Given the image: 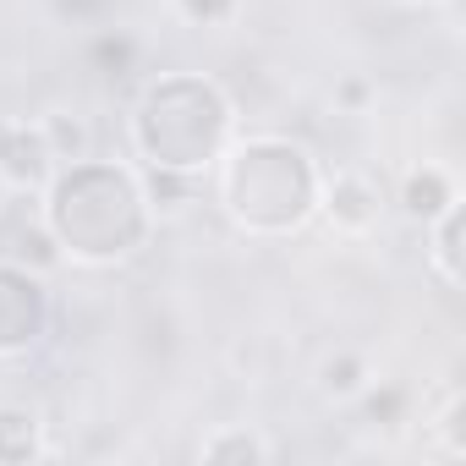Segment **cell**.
<instances>
[{
	"instance_id": "52a82bcc",
	"label": "cell",
	"mask_w": 466,
	"mask_h": 466,
	"mask_svg": "<svg viewBox=\"0 0 466 466\" xmlns=\"http://www.w3.org/2000/svg\"><path fill=\"white\" fill-rule=\"evenodd\" d=\"M0 258H12V264H23V269H39V275H56V269L66 264L34 198L0 214Z\"/></svg>"
},
{
	"instance_id": "7c38bea8",
	"label": "cell",
	"mask_w": 466,
	"mask_h": 466,
	"mask_svg": "<svg viewBox=\"0 0 466 466\" xmlns=\"http://www.w3.org/2000/svg\"><path fill=\"white\" fill-rule=\"evenodd\" d=\"M275 455H280L275 439L258 433L253 422H225V428L203 433V444H198V461H214V466H264Z\"/></svg>"
},
{
	"instance_id": "e0dca14e",
	"label": "cell",
	"mask_w": 466,
	"mask_h": 466,
	"mask_svg": "<svg viewBox=\"0 0 466 466\" xmlns=\"http://www.w3.org/2000/svg\"><path fill=\"white\" fill-rule=\"evenodd\" d=\"M351 406L362 411L368 428H400L406 422V406H411V390L406 384H390V379H373Z\"/></svg>"
},
{
	"instance_id": "ac0fdd59",
	"label": "cell",
	"mask_w": 466,
	"mask_h": 466,
	"mask_svg": "<svg viewBox=\"0 0 466 466\" xmlns=\"http://www.w3.org/2000/svg\"><path fill=\"white\" fill-rule=\"evenodd\" d=\"M170 12L198 34H225L242 23V0H170Z\"/></svg>"
},
{
	"instance_id": "2e32d148",
	"label": "cell",
	"mask_w": 466,
	"mask_h": 466,
	"mask_svg": "<svg viewBox=\"0 0 466 466\" xmlns=\"http://www.w3.org/2000/svg\"><path fill=\"white\" fill-rule=\"evenodd\" d=\"M428 439H433L439 455L466 461V395H461L455 384L439 390V406H433V417H428Z\"/></svg>"
},
{
	"instance_id": "44dd1931",
	"label": "cell",
	"mask_w": 466,
	"mask_h": 466,
	"mask_svg": "<svg viewBox=\"0 0 466 466\" xmlns=\"http://www.w3.org/2000/svg\"><path fill=\"white\" fill-rule=\"evenodd\" d=\"M0 198H6V187H0Z\"/></svg>"
},
{
	"instance_id": "277c9868",
	"label": "cell",
	"mask_w": 466,
	"mask_h": 466,
	"mask_svg": "<svg viewBox=\"0 0 466 466\" xmlns=\"http://www.w3.org/2000/svg\"><path fill=\"white\" fill-rule=\"evenodd\" d=\"M50 329H56L50 275L0 258V368L39 357L45 340H50Z\"/></svg>"
},
{
	"instance_id": "8992f818",
	"label": "cell",
	"mask_w": 466,
	"mask_h": 466,
	"mask_svg": "<svg viewBox=\"0 0 466 466\" xmlns=\"http://www.w3.org/2000/svg\"><path fill=\"white\" fill-rule=\"evenodd\" d=\"M56 176V154L39 132V121H6L0 127V187L6 198H39Z\"/></svg>"
},
{
	"instance_id": "30bf717a",
	"label": "cell",
	"mask_w": 466,
	"mask_h": 466,
	"mask_svg": "<svg viewBox=\"0 0 466 466\" xmlns=\"http://www.w3.org/2000/svg\"><path fill=\"white\" fill-rule=\"evenodd\" d=\"M455 198H461L455 176H450L444 165H433V159L411 165V170L400 176V187H395V208H400L411 225H428V219H433V214H444Z\"/></svg>"
},
{
	"instance_id": "d6986e66",
	"label": "cell",
	"mask_w": 466,
	"mask_h": 466,
	"mask_svg": "<svg viewBox=\"0 0 466 466\" xmlns=\"http://www.w3.org/2000/svg\"><path fill=\"white\" fill-rule=\"evenodd\" d=\"M329 99H335V110H340V116H368V105H373V83H368L362 72H346V77L335 83V94H329Z\"/></svg>"
},
{
	"instance_id": "ba28073f",
	"label": "cell",
	"mask_w": 466,
	"mask_h": 466,
	"mask_svg": "<svg viewBox=\"0 0 466 466\" xmlns=\"http://www.w3.org/2000/svg\"><path fill=\"white\" fill-rule=\"evenodd\" d=\"M461 242H466V214H461V198H455L444 214H433L422 225V258H428V269L439 275L444 291L466 286V248Z\"/></svg>"
},
{
	"instance_id": "3957f363",
	"label": "cell",
	"mask_w": 466,
	"mask_h": 466,
	"mask_svg": "<svg viewBox=\"0 0 466 466\" xmlns=\"http://www.w3.org/2000/svg\"><path fill=\"white\" fill-rule=\"evenodd\" d=\"M237 132H242V116H237L230 88L208 72H192V66L154 72L127 110L132 165L198 176V181L214 170V159L225 154V143Z\"/></svg>"
},
{
	"instance_id": "5bb4252c",
	"label": "cell",
	"mask_w": 466,
	"mask_h": 466,
	"mask_svg": "<svg viewBox=\"0 0 466 466\" xmlns=\"http://www.w3.org/2000/svg\"><path fill=\"white\" fill-rule=\"evenodd\" d=\"M34 121H39V132H45V143H50L56 165L94 154V127H88V116H83V110H72V105H50V110H39Z\"/></svg>"
},
{
	"instance_id": "5b68a950",
	"label": "cell",
	"mask_w": 466,
	"mask_h": 466,
	"mask_svg": "<svg viewBox=\"0 0 466 466\" xmlns=\"http://www.w3.org/2000/svg\"><path fill=\"white\" fill-rule=\"evenodd\" d=\"M384 187L379 176H368L362 165H340V170H324V198H319V219L335 230V237H373L384 225Z\"/></svg>"
},
{
	"instance_id": "6da1fadb",
	"label": "cell",
	"mask_w": 466,
	"mask_h": 466,
	"mask_svg": "<svg viewBox=\"0 0 466 466\" xmlns=\"http://www.w3.org/2000/svg\"><path fill=\"white\" fill-rule=\"evenodd\" d=\"M66 264L77 269H121L154 242V208L143 198L132 159L83 154L56 165L50 187L34 198Z\"/></svg>"
},
{
	"instance_id": "ffe728a7",
	"label": "cell",
	"mask_w": 466,
	"mask_h": 466,
	"mask_svg": "<svg viewBox=\"0 0 466 466\" xmlns=\"http://www.w3.org/2000/svg\"><path fill=\"white\" fill-rule=\"evenodd\" d=\"M395 6H411V12H428V6H439V0H395Z\"/></svg>"
},
{
	"instance_id": "8fae6325",
	"label": "cell",
	"mask_w": 466,
	"mask_h": 466,
	"mask_svg": "<svg viewBox=\"0 0 466 466\" xmlns=\"http://www.w3.org/2000/svg\"><path fill=\"white\" fill-rule=\"evenodd\" d=\"M368 384H373V357L362 346H335L313 368V395L329 400V406H351Z\"/></svg>"
},
{
	"instance_id": "4fadbf2b",
	"label": "cell",
	"mask_w": 466,
	"mask_h": 466,
	"mask_svg": "<svg viewBox=\"0 0 466 466\" xmlns=\"http://www.w3.org/2000/svg\"><path fill=\"white\" fill-rule=\"evenodd\" d=\"M83 61H88V72H99L105 83H127V77L137 72V61H143V39H137L132 28H99V34H88Z\"/></svg>"
},
{
	"instance_id": "7402d4cb",
	"label": "cell",
	"mask_w": 466,
	"mask_h": 466,
	"mask_svg": "<svg viewBox=\"0 0 466 466\" xmlns=\"http://www.w3.org/2000/svg\"><path fill=\"white\" fill-rule=\"evenodd\" d=\"M0 127H6V116H0Z\"/></svg>"
},
{
	"instance_id": "9a60e30c",
	"label": "cell",
	"mask_w": 466,
	"mask_h": 466,
	"mask_svg": "<svg viewBox=\"0 0 466 466\" xmlns=\"http://www.w3.org/2000/svg\"><path fill=\"white\" fill-rule=\"evenodd\" d=\"M137 181H143V198H148V208H154V225L159 219H181L192 203H198V176H176V170H148V165H137Z\"/></svg>"
},
{
	"instance_id": "7a4b0ae2",
	"label": "cell",
	"mask_w": 466,
	"mask_h": 466,
	"mask_svg": "<svg viewBox=\"0 0 466 466\" xmlns=\"http://www.w3.org/2000/svg\"><path fill=\"white\" fill-rule=\"evenodd\" d=\"M214 208L253 242H286L319 219L324 159L291 132H237L208 170Z\"/></svg>"
},
{
	"instance_id": "9c48e42d",
	"label": "cell",
	"mask_w": 466,
	"mask_h": 466,
	"mask_svg": "<svg viewBox=\"0 0 466 466\" xmlns=\"http://www.w3.org/2000/svg\"><path fill=\"white\" fill-rule=\"evenodd\" d=\"M50 455V422L34 400H0V466H34Z\"/></svg>"
}]
</instances>
